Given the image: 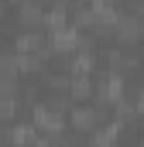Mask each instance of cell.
Wrapping results in <instances>:
<instances>
[{
    "mask_svg": "<svg viewBox=\"0 0 144 147\" xmlns=\"http://www.w3.org/2000/svg\"><path fill=\"white\" fill-rule=\"evenodd\" d=\"M14 14H17V24H21V28H31V31H35V28L45 24V7H41V3H17Z\"/></svg>",
    "mask_w": 144,
    "mask_h": 147,
    "instance_id": "obj_1",
    "label": "cell"
},
{
    "mask_svg": "<svg viewBox=\"0 0 144 147\" xmlns=\"http://www.w3.org/2000/svg\"><path fill=\"white\" fill-rule=\"evenodd\" d=\"M96 120H100V113L93 110V106H75V110H72V123H75L79 130H86V127H93Z\"/></svg>",
    "mask_w": 144,
    "mask_h": 147,
    "instance_id": "obj_2",
    "label": "cell"
}]
</instances>
